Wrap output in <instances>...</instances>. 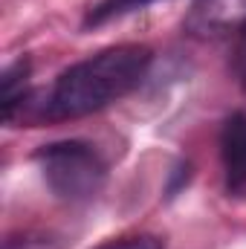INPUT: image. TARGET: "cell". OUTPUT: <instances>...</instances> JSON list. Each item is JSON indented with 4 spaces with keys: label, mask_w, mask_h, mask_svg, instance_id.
<instances>
[{
    "label": "cell",
    "mask_w": 246,
    "mask_h": 249,
    "mask_svg": "<svg viewBox=\"0 0 246 249\" xmlns=\"http://www.w3.org/2000/svg\"><path fill=\"white\" fill-rule=\"evenodd\" d=\"M29 72H32L29 58H18L15 64H9L3 70V75H0V107H3V119L6 122L15 116V110L20 107V102L26 96Z\"/></svg>",
    "instance_id": "obj_5"
},
{
    "label": "cell",
    "mask_w": 246,
    "mask_h": 249,
    "mask_svg": "<svg viewBox=\"0 0 246 249\" xmlns=\"http://www.w3.org/2000/svg\"><path fill=\"white\" fill-rule=\"evenodd\" d=\"M148 64L151 50L139 44L110 47L72 64L55 81L47 102V113L53 119H78L96 113L139 87L148 72Z\"/></svg>",
    "instance_id": "obj_1"
},
{
    "label": "cell",
    "mask_w": 246,
    "mask_h": 249,
    "mask_svg": "<svg viewBox=\"0 0 246 249\" xmlns=\"http://www.w3.org/2000/svg\"><path fill=\"white\" fill-rule=\"evenodd\" d=\"M35 162L41 165V174L53 194L67 203L93 200L107 180V165L99 157V151L78 139L44 145L35 154Z\"/></svg>",
    "instance_id": "obj_2"
},
{
    "label": "cell",
    "mask_w": 246,
    "mask_h": 249,
    "mask_svg": "<svg viewBox=\"0 0 246 249\" xmlns=\"http://www.w3.org/2000/svg\"><path fill=\"white\" fill-rule=\"evenodd\" d=\"M188 180H191V165H188V162H180V165L174 168V177H171V186H168V197H174Z\"/></svg>",
    "instance_id": "obj_9"
},
{
    "label": "cell",
    "mask_w": 246,
    "mask_h": 249,
    "mask_svg": "<svg viewBox=\"0 0 246 249\" xmlns=\"http://www.w3.org/2000/svg\"><path fill=\"white\" fill-rule=\"evenodd\" d=\"M220 160L229 194L246 191V110L232 113L220 130Z\"/></svg>",
    "instance_id": "obj_4"
},
{
    "label": "cell",
    "mask_w": 246,
    "mask_h": 249,
    "mask_svg": "<svg viewBox=\"0 0 246 249\" xmlns=\"http://www.w3.org/2000/svg\"><path fill=\"white\" fill-rule=\"evenodd\" d=\"M232 75H235V81L241 84L246 90V20L235 29V44H232Z\"/></svg>",
    "instance_id": "obj_7"
},
{
    "label": "cell",
    "mask_w": 246,
    "mask_h": 249,
    "mask_svg": "<svg viewBox=\"0 0 246 249\" xmlns=\"http://www.w3.org/2000/svg\"><path fill=\"white\" fill-rule=\"evenodd\" d=\"M246 20V0H194L185 32L194 38H220Z\"/></svg>",
    "instance_id": "obj_3"
},
{
    "label": "cell",
    "mask_w": 246,
    "mask_h": 249,
    "mask_svg": "<svg viewBox=\"0 0 246 249\" xmlns=\"http://www.w3.org/2000/svg\"><path fill=\"white\" fill-rule=\"evenodd\" d=\"M105 249H165V247L157 238H127L122 244H110V247H105Z\"/></svg>",
    "instance_id": "obj_8"
},
{
    "label": "cell",
    "mask_w": 246,
    "mask_h": 249,
    "mask_svg": "<svg viewBox=\"0 0 246 249\" xmlns=\"http://www.w3.org/2000/svg\"><path fill=\"white\" fill-rule=\"evenodd\" d=\"M151 3H157V0H99V3L87 12L84 26L110 23V20L124 18V15H130V12H139V9H145V6H151Z\"/></svg>",
    "instance_id": "obj_6"
}]
</instances>
